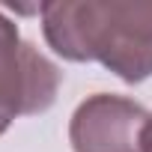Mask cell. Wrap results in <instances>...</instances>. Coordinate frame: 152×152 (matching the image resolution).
<instances>
[{
  "label": "cell",
  "mask_w": 152,
  "mask_h": 152,
  "mask_svg": "<svg viewBox=\"0 0 152 152\" xmlns=\"http://www.w3.org/2000/svg\"><path fill=\"white\" fill-rule=\"evenodd\" d=\"M57 90L60 69L24 42L18 24L0 12V134H6L18 116L48 110Z\"/></svg>",
  "instance_id": "obj_2"
},
{
  "label": "cell",
  "mask_w": 152,
  "mask_h": 152,
  "mask_svg": "<svg viewBox=\"0 0 152 152\" xmlns=\"http://www.w3.org/2000/svg\"><path fill=\"white\" fill-rule=\"evenodd\" d=\"M149 113L143 104L113 93L87 96L69 119L75 152H143L140 134Z\"/></svg>",
  "instance_id": "obj_3"
},
{
  "label": "cell",
  "mask_w": 152,
  "mask_h": 152,
  "mask_svg": "<svg viewBox=\"0 0 152 152\" xmlns=\"http://www.w3.org/2000/svg\"><path fill=\"white\" fill-rule=\"evenodd\" d=\"M39 15L57 57L102 63L125 84L152 78V0H51Z\"/></svg>",
  "instance_id": "obj_1"
},
{
  "label": "cell",
  "mask_w": 152,
  "mask_h": 152,
  "mask_svg": "<svg viewBox=\"0 0 152 152\" xmlns=\"http://www.w3.org/2000/svg\"><path fill=\"white\" fill-rule=\"evenodd\" d=\"M140 149H143V152H152V113H149V119H146V125H143V134H140Z\"/></svg>",
  "instance_id": "obj_4"
}]
</instances>
